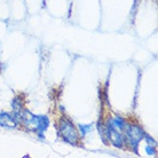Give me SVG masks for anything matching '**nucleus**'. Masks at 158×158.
I'll use <instances>...</instances> for the list:
<instances>
[{
    "label": "nucleus",
    "mask_w": 158,
    "mask_h": 158,
    "mask_svg": "<svg viewBox=\"0 0 158 158\" xmlns=\"http://www.w3.org/2000/svg\"><path fill=\"white\" fill-rule=\"evenodd\" d=\"M0 126L5 128H16L19 124L16 123L15 117L10 112H0Z\"/></svg>",
    "instance_id": "3"
},
{
    "label": "nucleus",
    "mask_w": 158,
    "mask_h": 158,
    "mask_svg": "<svg viewBox=\"0 0 158 158\" xmlns=\"http://www.w3.org/2000/svg\"><path fill=\"white\" fill-rule=\"evenodd\" d=\"M143 140H146V143H147V144H149V146H154V147L157 146V142H156V140H155L152 136H150L149 134H147V133H144Z\"/></svg>",
    "instance_id": "6"
},
{
    "label": "nucleus",
    "mask_w": 158,
    "mask_h": 158,
    "mask_svg": "<svg viewBox=\"0 0 158 158\" xmlns=\"http://www.w3.org/2000/svg\"><path fill=\"white\" fill-rule=\"evenodd\" d=\"M12 108H13V111H15V112H20V111L24 108V102H23V100L21 99L20 96H16L15 99L13 100V102H12Z\"/></svg>",
    "instance_id": "4"
},
{
    "label": "nucleus",
    "mask_w": 158,
    "mask_h": 158,
    "mask_svg": "<svg viewBox=\"0 0 158 158\" xmlns=\"http://www.w3.org/2000/svg\"><path fill=\"white\" fill-rule=\"evenodd\" d=\"M144 150H146V154L148 155V156H156V154H157L156 147H154V146H149V144H147L146 148H144Z\"/></svg>",
    "instance_id": "7"
},
{
    "label": "nucleus",
    "mask_w": 158,
    "mask_h": 158,
    "mask_svg": "<svg viewBox=\"0 0 158 158\" xmlns=\"http://www.w3.org/2000/svg\"><path fill=\"white\" fill-rule=\"evenodd\" d=\"M144 133L146 132L141 125H139L136 123L127 122V126L124 131L125 146L128 147V149L133 151L134 154L139 155V146H140V142L143 140Z\"/></svg>",
    "instance_id": "2"
},
{
    "label": "nucleus",
    "mask_w": 158,
    "mask_h": 158,
    "mask_svg": "<svg viewBox=\"0 0 158 158\" xmlns=\"http://www.w3.org/2000/svg\"><path fill=\"white\" fill-rule=\"evenodd\" d=\"M77 128H78V132H79V134H80V136H85V135H87L89 132H92L93 126H92L91 124H79L78 126H77Z\"/></svg>",
    "instance_id": "5"
},
{
    "label": "nucleus",
    "mask_w": 158,
    "mask_h": 158,
    "mask_svg": "<svg viewBox=\"0 0 158 158\" xmlns=\"http://www.w3.org/2000/svg\"><path fill=\"white\" fill-rule=\"evenodd\" d=\"M57 132L61 139L64 142L69 143L71 146H79L80 143V134L78 128L72 120L68 117H61L57 123Z\"/></svg>",
    "instance_id": "1"
}]
</instances>
